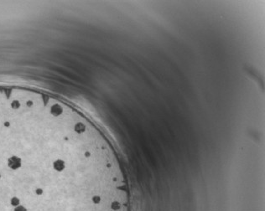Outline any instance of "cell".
I'll list each match as a JSON object with an SVG mask.
<instances>
[{
	"instance_id": "6da1fadb",
	"label": "cell",
	"mask_w": 265,
	"mask_h": 211,
	"mask_svg": "<svg viewBox=\"0 0 265 211\" xmlns=\"http://www.w3.org/2000/svg\"><path fill=\"white\" fill-rule=\"evenodd\" d=\"M9 204H10V205L13 206L14 208H15L17 206L21 204V200H20L19 197H17V196H13V197L10 198V200H9Z\"/></svg>"
},
{
	"instance_id": "7a4b0ae2",
	"label": "cell",
	"mask_w": 265,
	"mask_h": 211,
	"mask_svg": "<svg viewBox=\"0 0 265 211\" xmlns=\"http://www.w3.org/2000/svg\"><path fill=\"white\" fill-rule=\"evenodd\" d=\"M14 211H28V209L24 205H19L14 209Z\"/></svg>"
}]
</instances>
